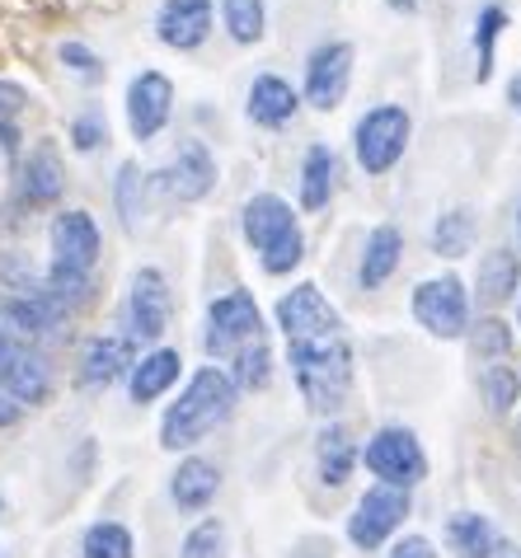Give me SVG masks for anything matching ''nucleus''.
<instances>
[{
  "mask_svg": "<svg viewBox=\"0 0 521 558\" xmlns=\"http://www.w3.org/2000/svg\"><path fill=\"white\" fill-rule=\"evenodd\" d=\"M231 409H235L231 376L217 371V366H203L189 380V390H183L170 404V413H165L160 446H165V451H189V446H197L207 432H217L226 417H231Z\"/></svg>",
  "mask_w": 521,
  "mask_h": 558,
  "instance_id": "1",
  "label": "nucleus"
},
{
  "mask_svg": "<svg viewBox=\"0 0 521 558\" xmlns=\"http://www.w3.org/2000/svg\"><path fill=\"white\" fill-rule=\"evenodd\" d=\"M291 376L315 413H334L352 380V352L343 338H296L291 343Z\"/></svg>",
  "mask_w": 521,
  "mask_h": 558,
  "instance_id": "2",
  "label": "nucleus"
},
{
  "mask_svg": "<svg viewBox=\"0 0 521 558\" xmlns=\"http://www.w3.org/2000/svg\"><path fill=\"white\" fill-rule=\"evenodd\" d=\"M413 319L433 338L470 333V296L461 277H427V282L413 287Z\"/></svg>",
  "mask_w": 521,
  "mask_h": 558,
  "instance_id": "3",
  "label": "nucleus"
},
{
  "mask_svg": "<svg viewBox=\"0 0 521 558\" xmlns=\"http://www.w3.org/2000/svg\"><path fill=\"white\" fill-rule=\"evenodd\" d=\"M264 343V315L250 291H231V296L211 301L207 310V352L217 356H235L244 348Z\"/></svg>",
  "mask_w": 521,
  "mask_h": 558,
  "instance_id": "4",
  "label": "nucleus"
},
{
  "mask_svg": "<svg viewBox=\"0 0 521 558\" xmlns=\"http://www.w3.org/2000/svg\"><path fill=\"white\" fill-rule=\"evenodd\" d=\"M352 142H358V165L366 174H386V169L400 165V155L409 146V113L395 104H380L358 122Z\"/></svg>",
  "mask_w": 521,
  "mask_h": 558,
  "instance_id": "5",
  "label": "nucleus"
},
{
  "mask_svg": "<svg viewBox=\"0 0 521 558\" xmlns=\"http://www.w3.org/2000/svg\"><path fill=\"white\" fill-rule=\"evenodd\" d=\"M366 470H372L380 484H395V488H409L419 484V478L427 474V460H423V446L419 437H413L409 427H380L372 441H366Z\"/></svg>",
  "mask_w": 521,
  "mask_h": 558,
  "instance_id": "6",
  "label": "nucleus"
},
{
  "mask_svg": "<svg viewBox=\"0 0 521 558\" xmlns=\"http://www.w3.org/2000/svg\"><path fill=\"white\" fill-rule=\"evenodd\" d=\"M404 517H409V493L395 484H372L362 493L358 511L348 517V535H352V545L376 549V545H386V535L400 531Z\"/></svg>",
  "mask_w": 521,
  "mask_h": 558,
  "instance_id": "7",
  "label": "nucleus"
},
{
  "mask_svg": "<svg viewBox=\"0 0 521 558\" xmlns=\"http://www.w3.org/2000/svg\"><path fill=\"white\" fill-rule=\"evenodd\" d=\"M278 324L291 343L296 338H339V310L325 301V291L315 282H301L287 291L278 301Z\"/></svg>",
  "mask_w": 521,
  "mask_h": 558,
  "instance_id": "8",
  "label": "nucleus"
},
{
  "mask_svg": "<svg viewBox=\"0 0 521 558\" xmlns=\"http://www.w3.org/2000/svg\"><path fill=\"white\" fill-rule=\"evenodd\" d=\"M0 390H5L14 404H43V399L52 395L48 366L28 352V343L10 338L5 329H0Z\"/></svg>",
  "mask_w": 521,
  "mask_h": 558,
  "instance_id": "9",
  "label": "nucleus"
},
{
  "mask_svg": "<svg viewBox=\"0 0 521 558\" xmlns=\"http://www.w3.org/2000/svg\"><path fill=\"white\" fill-rule=\"evenodd\" d=\"M174 113V85L170 75L160 71H142L136 81L128 85V128L136 142H150V136L165 132V122Z\"/></svg>",
  "mask_w": 521,
  "mask_h": 558,
  "instance_id": "10",
  "label": "nucleus"
},
{
  "mask_svg": "<svg viewBox=\"0 0 521 558\" xmlns=\"http://www.w3.org/2000/svg\"><path fill=\"white\" fill-rule=\"evenodd\" d=\"M128 324H132V338H142V343H156L170 329V287H165V277L156 268H142L132 277Z\"/></svg>",
  "mask_w": 521,
  "mask_h": 558,
  "instance_id": "11",
  "label": "nucleus"
},
{
  "mask_svg": "<svg viewBox=\"0 0 521 558\" xmlns=\"http://www.w3.org/2000/svg\"><path fill=\"white\" fill-rule=\"evenodd\" d=\"M348 81H352V48L348 43H325L315 48L311 61H305V99L315 108H339V99L348 95Z\"/></svg>",
  "mask_w": 521,
  "mask_h": 558,
  "instance_id": "12",
  "label": "nucleus"
},
{
  "mask_svg": "<svg viewBox=\"0 0 521 558\" xmlns=\"http://www.w3.org/2000/svg\"><path fill=\"white\" fill-rule=\"evenodd\" d=\"M156 34L165 48H203L211 34V0H165L156 14Z\"/></svg>",
  "mask_w": 521,
  "mask_h": 558,
  "instance_id": "13",
  "label": "nucleus"
},
{
  "mask_svg": "<svg viewBox=\"0 0 521 558\" xmlns=\"http://www.w3.org/2000/svg\"><path fill=\"white\" fill-rule=\"evenodd\" d=\"M160 179L179 203H197V197H207L211 189H217V160H211V150L203 142H183L174 165L165 169Z\"/></svg>",
  "mask_w": 521,
  "mask_h": 558,
  "instance_id": "14",
  "label": "nucleus"
},
{
  "mask_svg": "<svg viewBox=\"0 0 521 558\" xmlns=\"http://www.w3.org/2000/svg\"><path fill=\"white\" fill-rule=\"evenodd\" d=\"M291 235H296V216H291V207L278 193L250 197V207H244V240H250L258 254L278 250V244L291 240Z\"/></svg>",
  "mask_w": 521,
  "mask_h": 558,
  "instance_id": "15",
  "label": "nucleus"
},
{
  "mask_svg": "<svg viewBox=\"0 0 521 558\" xmlns=\"http://www.w3.org/2000/svg\"><path fill=\"white\" fill-rule=\"evenodd\" d=\"M128 366H132V343L128 338H89L85 352H81V385L85 390L113 385Z\"/></svg>",
  "mask_w": 521,
  "mask_h": 558,
  "instance_id": "16",
  "label": "nucleus"
},
{
  "mask_svg": "<svg viewBox=\"0 0 521 558\" xmlns=\"http://www.w3.org/2000/svg\"><path fill=\"white\" fill-rule=\"evenodd\" d=\"M296 108H301V99L282 75H258L250 85V118L258 128H287V122L296 118Z\"/></svg>",
  "mask_w": 521,
  "mask_h": 558,
  "instance_id": "17",
  "label": "nucleus"
},
{
  "mask_svg": "<svg viewBox=\"0 0 521 558\" xmlns=\"http://www.w3.org/2000/svg\"><path fill=\"white\" fill-rule=\"evenodd\" d=\"M217 488H221V470L211 460H183L179 470H174V484H170V493H174V502L183 507V511H203L211 498H217Z\"/></svg>",
  "mask_w": 521,
  "mask_h": 558,
  "instance_id": "18",
  "label": "nucleus"
},
{
  "mask_svg": "<svg viewBox=\"0 0 521 558\" xmlns=\"http://www.w3.org/2000/svg\"><path fill=\"white\" fill-rule=\"evenodd\" d=\"M447 545L456 558H498V531L480 511H456L447 521Z\"/></svg>",
  "mask_w": 521,
  "mask_h": 558,
  "instance_id": "19",
  "label": "nucleus"
},
{
  "mask_svg": "<svg viewBox=\"0 0 521 558\" xmlns=\"http://www.w3.org/2000/svg\"><path fill=\"white\" fill-rule=\"evenodd\" d=\"M400 254H404V235L395 226H376L372 240H366V254H362V287L376 291L390 282V272L400 268Z\"/></svg>",
  "mask_w": 521,
  "mask_h": 558,
  "instance_id": "20",
  "label": "nucleus"
},
{
  "mask_svg": "<svg viewBox=\"0 0 521 558\" xmlns=\"http://www.w3.org/2000/svg\"><path fill=\"white\" fill-rule=\"evenodd\" d=\"M179 366H183L179 352H170V348L142 356V362L132 366V399H136V404H150V399H160L179 380Z\"/></svg>",
  "mask_w": 521,
  "mask_h": 558,
  "instance_id": "21",
  "label": "nucleus"
},
{
  "mask_svg": "<svg viewBox=\"0 0 521 558\" xmlns=\"http://www.w3.org/2000/svg\"><path fill=\"white\" fill-rule=\"evenodd\" d=\"M315 460H319V478H325L329 488L348 484L352 464H358V446H352L348 427H325L319 432V446H315Z\"/></svg>",
  "mask_w": 521,
  "mask_h": 558,
  "instance_id": "22",
  "label": "nucleus"
},
{
  "mask_svg": "<svg viewBox=\"0 0 521 558\" xmlns=\"http://www.w3.org/2000/svg\"><path fill=\"white\" fill-rule=\"evenodd\" d=\"M334 193V155L329 146H311L301 160V207L305 211H319Z\"/></svg>",
  "mask_w": 521,
  "mask_h": 558,
  "instance_id": "23",
  "label": "nucleus"
},
{
  "mask_svg": "<svg viewBox=\"0 0 521 558\" xmlns=\"http://www.w3.org/2000/svg\"><path fill=\"white\" fill-rule=\"evenodd\" d=\"M57 193H61V160L52 146H38L24 165V197L43 207V203H57Z\"/></svg>",
  "mask_w": 521,
  "mask_h": 558,
  "instance_id": "24",
  "label": "nucleus"
},
{
  "mask_svg": "<svg viewBox=\"0 0 521 558\" xmlns=\"http://www.w3.org/2000/svg\"><path fill=\"white\" fill-rule=\"evenodd\" d=\"M517 291V258L508 250H498V254H488L480 263V305L484 310H494L502 305Z\"/></svg>",
  "mask_w": 521,
  "mask_h": 558,
  "instance_id": "25",
  "label": "nucleus"
},
{
  "mask_svg": "<svg viewBox=\"0 0 521 558\" xmlns=\"http://www.w3.org/2000/svg\"><path fill=\"white\" fill-rule=\"evenodd\" d=\"M433 250H437L441 258L470 254V250H474V216H470V211H447V216H437Z\"/></svg>",
  "mask_w": 521,
  "mask_h": 558,
  "instance_id": "26",
  "label": "nucleus"
},
{
  "mask_svg": "<svg viewBox=\"0 0 521 558\" xmlns=\"http://www.w3.org/2000/svg\"><path fill=\"white\" fill-rule=\"evenodd\" d=\"M221 20L235 43H258L268 24V10H264V0H221Z\"/></svg>",
  "mask_w": 521,
  "mask_h": 558,
  "instance_id": "27",
  "label": "nucleus"
},
{
  "mask_svg": "<svg viewBox=\"0 0 521 558\" xmlns=\"http://www.w3.org/2000/svg\"><path fill=\"white\" fill-rule=\"evenodd\" d=\"M85 558H136L132 531H128V525H118V521L89 525V535H85Z\"/></svg>",
  "mask_w": 521,
  "mask_h": 558,
  "instance_id": "28",
  "label": "nucleus"
},
{
  "mask_svg": "<svg viewBox=\"0 0 521 558\" xmlns=\"http://www.w3.org/2000/svg\"><path fill=\"white\" fill-rule=\"evenodd\" d=\"M113 203H118L122 226H128V230L142 226V207H146V179H142V169H136V165H122V169H118Z\"/></svg>",
  "mask_w": 521,
  "mask_h": 558,
  "instance_id": "29",
  "label": "nucleus"
},
{
  "mask_svg": "<svg viewBox=\"0 0 521 558\" xmlns=\"http://www.w3.org/2000/svg\"><path fill=\"white\" fill-rule=\"evenodd\" d=\"M231 385L235 390H258V385L268 380V366H272V356H268V348L264 343H254V348H244V352H235L231 356Z\"/></svg>",
  "mask_w": 521,
  "mask_h": 558,
  "instance_id": "30",
  "label": "nucleus"
},
{
  "mask_svg": "<svg viewBox=\"0 0 521 558\" xmlns=\"http://www.w3.org/2000/svg\"><path fill=\"white\" fill-rule=\"evenodd\" d=\"M484 404L494 413H508L517 404V376L502 362H488L484 366Z\"/></svg>",
  "mask_w": 521,
  "mask_h": 558,
  "instance_id": "31",
  "label": "nucleus"
},
{
  "mask_svg": "<svg viewBox=\"0 0 521 558\" xmlns=\"http://www.w3.org/2000/svg\"><path fill=\"white\" fill-rule=\"evenodd\" d=\"M179 558H226V531H221V521L193 525L189 539H183V554Z\"/></svg>",
  "mask_w": 521,
  "mask_h": 558,
  "instance_id": "32",
  "label": "nucleus"
},
{
  "mask_svg": "<svg viewBox=\"0 0 521 558\" xmlns=\"http://www.w3.org/2000/svg\"><path fill=\"white\" fill-rule=\"evenodd\" d=\"M502 24H508V14L498 5L480 14V34H474V43H480V81H488V71H494V38L502 34Z\"/></svg>",
  "mask_w": 521,
  "mask_h": 558,
  "instance_id": "33",
  "label": "nucleus"
},
{
  "mask_svg": "<svg viewBox=\"0 0 521 558\" xmlns=\"http://www.w3.org/2000/svg\"><path fill=\"white\" fill-rule=\"evenodd\" d=\"M301 254H305V240H301V230H296V235L282 240L278 250H268V254H264V272H272V277H278V272H291V268L301 263Z\"/></svg>",
  "mask_w": 521,
  "mask_h": 558,
  "instance_id": "34",
  "label": "nucleus"
},
{
  "mask_svg": "<svg viewBox=\"0 0 521 558\" xmlns=\"http://www.w3.org/2000/svg\"><path fill=\"white\" fill-rule=\"evenodd\" d=\"M474 348H480L484 356H508V348H512L508 324H502V319H484L480 333H474Z\"/></svg>",
  "mask_w": 521,
  "mask_h": 558,
  "instance_id": "35",
  "label": "nucleus"
},
{
  "mask_svg": "<svg viewBox=\"0 0 521 558\" xmlns=\"http://www.w3.org/2000/svg\"><path fill=\"white\" fill-rule=\"evenodd\" d=\"M71 142H75V150H99L104 146V118L99 113H81L75 118V128H71Z\"/></svg>",
  "mask_w": 521,
  "mask_h": 558,
  "instance_id": "36",
  "label": "nucleus"
},
{
  "mask_svg": "<svg viewBox=\"0 0 521 558\" xmlns=\"http://www.w3.org/2000/svg\"><path fill=\"white\" fill-rule=\"evenodd\" d=\"M61 61H66L75 75H89V81L99 75V57L89 52V48H81V43H61Z\"/></svg>",
  "mask_w": 521,
  "mask_h": 558,
  "instance_id": "37",
  "label": "nucleus"
},
{
  "mask_svg": "<svg viewBox=\"0 0 521 558\" xmlns=\"http://www.w3.org/2000/svg\"><path fill=\"white\" fill-rule=\"evenodd\" d=\"M28 104V95L20 85H10V81H0V122H10L14 113H20V108Z\"/></svg>",
  "mask_w": 521,
  "mask_h": 558,
  "instance_id": "38",
  "label": "nucleus"
},
{
  "mask_svg": "<svg viewBox=\"0 0 521 558\" xmlns=\"http://www.w3.org/2000/svg\"><path fill=\"white\" fill-rule=\"evenodd\" d=\"M390 558H437V549L427 545L423 535H409V539H400V545H395V554Z\"/></svg>",
  "mask_w": 521,
  "mask_h": 558,
  "instance_id": "39",
  "label": "nucleus"
},
{
  "mask_svg": "<svg viewBox=\"0 0 521 558\" xmlns=\"http://www.w3.org/2000/svg\"><path fill=\"white\" fill-rule=\"evenodd\" d=\"M14 417H20V404H14V399H10L5 390H0V427H10Z\"/></svg>",
  "mask_w": 521,
  "mask_h": 558,
  "instance_id": "40",
  "label": "nucleus"
},
{
  "mask_svg": "<svg viewBox=\"0 0 521 558\" xmlns=\"http://www.w3.org/2000/svg\"><path fill=\"white\" fill-rule=\"evenodd\" d=\"M296 558H334V554H329V549H325V545H319V539H315V545H305Z\"/></svg>",
  "mask_w": 521,
  "mask_h": 558,
  "instance_id": "41",
  "label": "nucleus"
},
{
  "mask_svg": "<svg viewBox=\"0 0 521 558\" xmlns=\"http://www.w3.org/2000/svg\"><path fill=\"white\" fill-rule=\"evenodd\" d=\"M508 99H512V108L521 113V75H512V85H508Z\"/></svg>",
  "mask_w": 521,
  "mask_h": 558,
  "instance_id": "42",
  "label": "nucleus"
},
{
  "mask_svg": "<svg viewBox=\"0 0 521 558\" xmlns=\"http://www.w3.org/2000/svg\"><path fill=\"white\" fill-rule=\"evenodd\" d=\"M413 5H419V0H390V10H400V14H409Z\"/></svg>",
  "mask_w": 521,
  "mask_h": 558,
  "instance_id": "43",
  "label": "nucleus"
},
{
  "mask_svg": "<svg viewBox=\"0 0 521 558\" xmlns=\"http://www.w3.org/2000/svg\"><path fill=\"white\" fill-rule=\"evenodd\" d=\"M498 558H521V549H508V554H498Z\"/></svg>",
  "mask_w": 521,
  "mask_h": 558,
  "instance_id": "44",
  "label": "nucleus"
},
{
  "mask_svg": "<svg viewBox=\"0 0 521 558\" xmlns=\"http://www.w3.org/2000/svg\"><path fill=\"white\" fill-rule=\"evenodd\" d=\"M0 511H5V502H0Z\"/></svg>",
  "mask_w": 521,
  "mask_h": 558,
  "instance_id": "45",
  "label": "nucleus"
},
{
  "mask_svg": "<svg viewBox=\"0 0 521 558\" xmlns=\"http://www.w3.org/2000/svg\"><path fill=\"white\" fill-rule=\"evenodd\" d=\"M0 558H5V554H0Z\"/></svg>",
  "mask_w": 521,
  "mask_h": 558,
  "instance_id": "46",
  "label": "nucleus"
}]
</instances>
